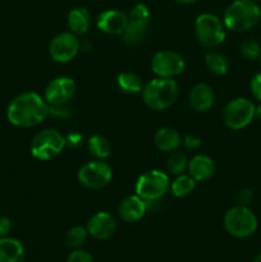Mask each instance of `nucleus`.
Here are the masks:
<instances>
[{
    "instance_id": "393cba45",
    "label": "nucleus",
    "mask_w": 261,
    "mask_h": 262,
    "mask_svg": "<svg viewBox=\"0 0 261 262\" xmlns=\"http://www.w3.org/2000/svg\"><path fill=\"white\" fill-rule=\"evenodd\" d=\"M196 181L189 174H181L170 184L171 193L176 197H186L193 192Z\"/></svg>"
},
{
    "instance_id": "473e14b6",
    "label": "nucleus",
    "mask_w": 261,
    "mask_h": 262,
    "mask_svg": "<svg viewBox=\"0 0 261 262\" xmlns=\"http://www.w3.org/2000/svg\"><path fill=\"white\" fill-rule=\"evenodd\" d=\"M250 89L252 96L261 102V73L255 74V76L252 77L250 83Z\"/></svg>"
},
{
    "instance_id": "f8f14e48",
    "label": "nucleus",
    "mask_w": 261,
    "mask_h": 262,
    "mask_svg": "<svg viewBox=\"0 0 261 262\" xmlns=\"http://www.w3.org/2000/svg\"><path fill=\"white\" fill-rule=\"evenodd\" d=\"M79 49L81 42L73 32H61L50 41L49 54L56 63H68L76 58Z\"/></svg>"
},
{
    "instance_id": "c85d7f7f",
    "label": "nucleus",
    "mask_w": 261,
    "mask_h": 262,
    "mask_svg": "<svg viewBox=\"0 0 261 262\" xmlns=\"http://www.w3.org/2000/svg\"><path fill=\"white\" fill-rule=\"evenodd\" d=\"M67 262H94V258L90 252L82 250V248H77L69 253Z\"/></svg>"
},
{
    "instance_id": "f257e3e1",
    "label": "nucleus",
    "mask_w": 261,
    "mask_h": 262,
    "mask_svg": "<svg viewBox=\"0 0 261 262\" xmlns=\"http://www.w3.org/2000/svg\"><path fill=\"white\" fill-rule=\"evenodd\" d=\"M49 115V104L36 92H23L10 101L7 110L8 120L19 128L40 124Z\"/></svg>"
},
{
    "instance_id": "58836bf2",
    "label": "nucleus",
    "mask_w": 261,
    "mask_h": 262,
    "mask_svg": "<svg viewBox=\"0 0 261 262\" xmlns=\"http://www.w3.org/2000/svg\"><path fill=\"white\" fill-rule=\"evenodd\" d=\"M255 2H256V3H257V2H261V0H255Z\"/></svg>"
},
{
    "instance_id": "a878e982",
    "label": "nucleus",
    "mask_w": 261,
    "mask_h": 262,
    "mask_svg": "<svg viewBox=\"0 0 261 262\" xmlns=\"http://www.w3.org/2000/svg\"><path fill=\"white\" fill-rule=\"evenodd\" d=\"M187 166H188V160H187L186 155L182 152H173L166 161V170L171 176H181L184 173Z\"/></svg>"
},
{
    "instance_id": "cd10ccee",
    "label": "nucleus",
    "mask_w": 261,
    "mask_h": 262,
    "mask_svg": "<svg viewBox=\"0 0 261 262\" xmlns=\"http://www.w3.org/2000/svg\"><path fill=\"white\" fill-rule=\"evenodd\" d=\"M241 54L245 56L247 60H256L260 58L261 48L257 41L255 40H245L241 43Z\"/></svg>"
},
{
    "instance_id": "f3484780",
    "label": "nucleus",
    "mask_w": 261,
    "mask_h": 262,
    "mask_svg": "<svg viewBox=\"0 0 261 262\" xmlns=\"http://www.w3.org/2000/svg\"><path fill=\"white\" fill-rule=\"evenodd\" d=\"M215 101V94L207 83H197L188 94V102L199 113L209 112Z\"/></svg>"
},
{
    "instance_id": "aec40b11",
    "label": "nucleus",
    "mask_w": 261,
    "mask_h": 262,
    "mask_svg": "<svg viewBox=\"0 0 261 262\" xmlns=\"http://www.w3.org/2000/svg\"><path fill=\"white\" fill-rule=\"evenodd\" d=\"M25 248L15 238H0V262H25Z\"/></svg>"
},
{
    "instance_id": "2f4dec72",
    "label": "nucleus",
    "mask_w": 261,
    "mask_h": 262,
    "mask_svg": "<svg viewBox=\"0 0 261 262\" xmlns=\"http://www.w3.org/2000/svg\"><path fill=\"white\" fill-rule=\"evenodd\" d=\"M235 200H237V204L240 205V206L248 207L253 201V192L251 191L250 188H242L237 193Z\"/></svg>"
},
{
    "instance_id": "7c9ffc66",
    "label": "nucleus",
    "mask_w": 261,
    "mask_h": 262,
    "mask_svg": "<svg viewBox=\"0 0 261 262\" xmlns=\"http://www.w3.org/2000/svg\"><path fill=\"white\" fill-rule=\"evenodd\" d=\"M64 137H66V147L71 148V150H77L83 143V136L78 132H71Z\"/></svg>"
},
{
    "instance_id": "2eb2a0df",
    "label": "nucleus",
    "mask_w": 261,
    "mask_h": 262,
    "mask_svg": "<svg viewBox=\"0 0 261 262\" xmlns=\"http://www.w3.org/2000/svg\"><path fill=\"white\" fill-rule=\"evenodd\" d=\"M96 26L107 35H123L128 26V15L118 9H107L100 13Z\"/></svg>"
},
{
    "instance_id": "1a4fd4ad",
    "label": "nucleus",
    "mask_w": 261,
    "mask_h": 262,
    "mask_svg": "<svg viewBox=\"0 0 261 262\" xmlns=\"http://www.w3.org/2000/svg\"><path fill=\"white\" fill-rule=\"evenodd\" d=\"M150 9L143 3H138L128 14V26L123 33V40L128 45H137L145 41L148 32Z\"/></svg>"
},
{
    "instance_id": "4468645a",
    "label": "nucleus",
    "mask_w": 261,
    "mask_h": 262,
    "mask_svg": "<svg viewBox=\"0 0 261 262\" xmlns=\"http://www.w3.org/2000/svg\"><path fill=\"white\" fill-rule=\"evenodd\" d=\"M86 229L94 239L106 241L114 235L117 230V222L109 212L99 211L90 217Z\"/></svg>"
},
{
    "instance_id": "4c0bfd02",
    "label": "nucleus",
    "mask_w": 261,
    "mask_h": 262,
    "mask_svg": "<svg viewBox=\"0 0 261 262\" xmlns=\"http://www.w3.org/2000/svg\"><path fill=\"white\" fill-rule=\"evenodd\" d=\"M252 262H261V253H258V255L253 258Z\"/></svg>"
},
{
    "instance_id": "9b49d317",
    "label": "nucleus",
    "mask_w": 261,
    "mask_h": 262,
    "mask_svg": "<svg viewBox=\"0 0 261 262\" xmlns=\"http://www.w3.org/2000/svg\"><path fill=\"white\" fill-rule=\"evenodd\" d=\"M184 59L181 54L171 50L158 51L151 59V69L158 77L173 78L184 71Z\"/></svg>"
},
{
    "instance_id": "dca6fc26",
    "label": "nucleus",
    "mask_w": 261,
    "mask_h": 262,
    "mask_svg": "<svg viewBox=\"0 0 261 262\" xmlns=\"http://www.w3.org/2000/svg\"><path fill=\"white\" fill-rule=\"evenodd\" d=\"M147 211V202L138 194H129L120 201L118 214L125 223H136L142 219Z\"/></svg>"
},
{
    "instance_id": "72a5a7b5",
    "label": "nucleus",
    "mask_w": 261,
    "mask_h": 262,
    "mask_svg": "<svg viewBox=\"0 0 261 262\" xmlns=\"http://www.w3.org/2000/svg\"><path fill=\"white\" fill-rule=\"evenodd\" d=\"M183 145L186 148H189V150H196L201 146V138L197 137L194 135H187L186 137L183 138Z\"/></svg>"
},
{
    "instance_id": "5701e85b",
    "label": "nucleus",
    "mask_w": 261,
    "mask_h": 262,
    "mask_svg": "<svg viewBox=\"0 0 261 262\" xmlns=\"http://www.w3.org/2000/svg\"><path fill=\"white\" fill-rule=\"evenodd\" d=\"M205 63H206L209 71L216 76H224L229 69V60L227 56L216 50L209 51L205 55Z\"/></svg>"
},
{
    "instance_id": "bb28decb",
    "label": "nucleus",
    "mask_w": 261,
    "mask_h": 262,
    "mask_svg": "<svg viewBox=\"0 0 261 262\" xmlns=\"http://www.w3.org/2000/svg\"><path fill=\"white\" fill-rule=\"evenodd\" d=\"M87 229L83 227H73L67 232L66 234V245L68 247L77 250L84 245L87 239Z\"/></svg>"
},
{
    "instance_id": "4be33fe9",
    "label": "nucleus",
    "mask_w": 261,
    "mask_h": 262,
    "mask_svg": "<svg viewBox=\"0 0 261 262\" xmlns=\"http://www.w3.org/2000/svg\"><path fill=\"white\" fill-rule=\"evenodd\" d=\"M117 84L120 91L129 95L140 94L143 89L142 81L133 72H123L117 77Z\"/></svg>"
},
{
    "instance_id": "39448f33",
    "label": "nucleus",
    "mask_w": 261,
    "mask_h": 262,
    "mask_svg": "<svg viewBox=\"0 0 261 262\" xmlns=\"http://www.w3.org/2000/svg\"><path fill=\"white\" fill-rule=\"evenodd\" d=\"M66 147V137L59 130L48 128L36 133L30 145L31 155L37 160H51Z\"/></svg>"
},
{
    "instance_id": "e433bc0d",
    "label": "nucleus",
    "mask_w": 261,
    "mask_h": 262,
    "mask_svg": "<svg viewBox=\"0 0 261 262\" xmlns=\"http://www.w3.org/2000/svg\"><path fill=\"white\" fill-rule=\"evenodd\" d=\"M174 2L179 3V4H192V3L197 2V0H174Z\"/></svg>"
},
{
    "instance_id": "c9c22d12",
    "label": "nucleus",
    "mask_w": 261,
    "mask_h": 262,
    "mask_svg": "<svg viewBox=\"0 0 261 262\" xmlns=\"http://www.w3.org/2000/svg\"><path fill=\"white\" fill-rule=\"evenodd\" d=\"M255 117H257L258 119L261 120V104L258 105V106H256V109H255Z\"/></svg>"
},
{
    "instance_id": "b1692460",
    "label": "nucleus",
    "mask_w": 261,
    "mask_h": 262,
    "mask_svg": "<svg viewBox=\"0 0 261 262\" xmlns=\"http://www.w3.org/2000/svg\"><path fill=\"white\" fill-rule=\"evenodd\" d=\"M87 147L96 160H105L110 155V143L104 136L95 135L90 137L87 141Z\"/></svg>"
},
{
    "instance_id": "7ed1b4c3",
    "label": "nucleus",
    "mask_w": 261,
    "mask_h": 262,
    "mask_svg": "<svg viewBox=\"0 0 261 262\" xmlns=\"http://www.w3.org/2000/svg\"><path fill=\"white\" fill-rule=\"evenodd\" d=\"M142 100L154 110H165L176 102L178 97V84L173 78L156 77L143 86Z\"/></svg>"
},
{
    "instance_id": "412c9836",
    "label": "nucleus",
    "mask_w": 261,
    "mask_h": 262,
    "mask_svg": "<svg viewBox=\"0 0 261 262\" xmlns=\"http://www.w3.org/2000/svg\"><path fill=\"white\" fill-rule=\"evenodd\" d=\"M68 26L74 35H84L91 26V14L86 8H74L68 14Z\"/></svg>"
},
{
    "instance_id": "f704fd0d",
    "label": "nucleus",
    "mask_w": 261,
    "mask_h": 262,
    "mask_svg": "<svg viewBox=\"0 0 261 262\" xmlns=\"http://www.w3.org/2000/svg\"><path fill=\"white\" fill-rule=\"evenodd\" d=\"M10 230H12V222L9 217L0 216V238L8 237Z\"/></svg>"
},
{
    "instance_id": "ea45409f",
    "label": "nucleus",
    "mask_w": 261,
    "mask_h": 262,
    "mask_svg": "<svg viewBox=\"0 0 261 262\" xmlns=\"http://www.w3.org/2000/svg\"><path fill=\"white\" fill-rule=\"evenodd\" d=\"M260 64H261V54H260Z\"/></svg>"
},
{
    "instance_id": "0eeeda50",
    "label": "nucleus",
    "mask_w": 261,
    "mask_h": 262,
    "mask_svg": "<svg viewBox=\"0 0 261 262\" xmlns=\"http://www.w3.org/2000/svg\"><path fill=\"white\" fill-rule=\"evenodd\" d=\"M169 188H170V181L168 174L156 169L143 173L136 182V194H138L146 202L158 201L159 199L165 196Z\"/></svg>"
},
{
    "instance_id": "9d476101",
    "label": "nucleus",
    "mask_w": 261,
    "mask_h": 262,
    "mask_svg": "<svg viewBox=\"0 0 261 262\" xmlns=\"http://www.w3.org/2000/svg\"><path fill=\"white\" fill-rule=\"evenodd\" d=\"M78 182L89 189H101L112 182V166L104 160L89 161L77 173Z\"/></svg>"
},
{
    "instance_id": "a211bd4d",
    "label": "nucleus",
    "mask_w": 261,
    "mask_h": 262,
    "mask_svg": "<svg viewBox=\"0 0 261 262\" xmlns=\"http://www.w3.org/2000/svg\"><path fill=\"white\" fill-rule=\"evenodd\" d=\"M187 170L196 182H206L214 176L215 163L210 156L199 154L188 161Z\"/></svg>"
},
{
    "instance_id": "f03ea898",
    "label": "nucleus",
    "mask_w": 261,
    "mask_h": 262,
    "mask_svg": "<svg viewBox=\"0 0 261 262\" xmlns=\"http://www.w3.org/2000/svg\"><path fill=\"white\" fill-rule=\"evenodd\" d=\"M261 18V9L255 0H234L227 7L223 17L225 28L245 32L258 23Z\"/></svg>"
},
{
    "instance_id": "6e6552de",
    "label": "nucleus",
    "mask_w": 261,
    "mask_h": 262,
    "mask_svg": "<svg viewBox=\"0 0 261 262\" xmlns=\"http://www.w3.org/2000/svg\"><path fill=\"white\" fill-rule=\"evenodd\" d=\"M256 106L245 97H237L225 105L223 110V122L229 129L240 130L247 127L255 118Z\"/></svg>"
},
{
    "instance_id": "6ab92c4d",
    "label": "nucleus",
    "mask_w": 261,
    "mask_h": 262,
    "mask_svg": "<svg viewBox=\"0 0 261 262\" xmlns=\"http://www.w3.org/2000/svg\"><path fill=\"white\" fill-rule=\"evenodd\" d=\"M154 142L158 150L163 152H171V151L178 150L182 145V137L177 129L171 127L160 128L154 136Z\"/></svg>"
},
{
    "instance_id": "423d86ee",
    "label": "nucleus",
    "mask_w": 261,
    "mask_h": 262,
    "mask_svg": "<svg viewBox=\"0 0 261 262\" xmlns=\"http://www.w3.org/2000/svg\"><path fill=\"white\" fill-rule=\"evenodd\" d=\"M194 33L204 48L214 49L225 40L224 22L211 13H202L194 20Z\"/></svg>"
},
{
    "instance_id": "ddd939ff",
    "label": "nucleus",
    "mask_w": 261,
    "mask_h": 262,
    "mask_svg": "<svg viewBox=\"0 0 261 262\" xmlns=\"http://www.w3.org/2000/svg\"><path fill=\"white\" fill-rule=\"evenodd\" d=\"M76 82L69 77H58L46 86L44 99L49 105L67 104L76 94Z\"/></svg>"
},
{
    "instance_id": "20e7f679",
    "label": "nucleus",
    "mask_w": 261,
    "mask_h": 262,
    "mask_svg": "<svg viewBox=\"0 0 261 262\" xmlns=\"http://www.w3.org/2000/svg\"><path fill=\"white\" fill-rule=\"evenodd\" d=\"M257 217L246 206L230 207L223 217V225L229 235L234 238H248L257 229Z\"/></svg>"
},
{
    "instance_id": "c756f323",
    "label": "nucleus",
    "mask_w": 261,
    "mask_h": 262,
    "mask_svg": "<svg viewBox=\"0 0 261 262\" xmlns=\"http://www.w3.org/2000/svg\"><path fill=\"white\" fill-rule=\"evenodd\" d=\"M49 114L55 118L64 119V118H68L71 115V107H69L68 102L59 105H49Z\"/></svg>"
}]
</instances>
